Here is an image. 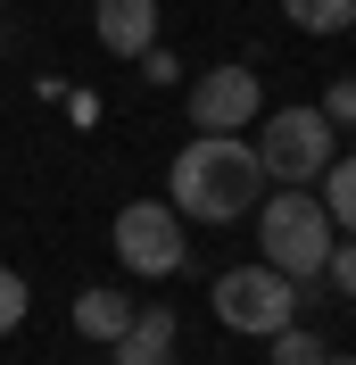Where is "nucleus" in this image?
I'll use <instances>...</instances> for the list:
<instances>
[{
    "instance_id": "nucleus-1",
    "label": "nucleus",
    "mask_w": 356,
    "mask_h": 365,
    "mask_svg": "<svg viewBox=\"0 0 356 365\" xmlns=\"http://www.w3.org/2000/svg\"><path fill=\"white\" fill-rule=\"evenodd\" d=\"M257 200H266L257 141H241V133H191V150H174V175H166V207H174V216L248 225Z\"/></svg>"
},
{
    "instance_id": "nucleus-2",
    "label": "nucleus",
    "mask_w": 356,
    "mask_h": 365,
    "mask_svg": "<svg viewBox=\"0 0 356 365\" xmlns=\"http://www.w3.org/2000/svg\"><path fill=\"white\" fill-rule=\"evenodd\" d=\"M266 216H248L257 241H266V266L290 274V282H323V257H332V216L307 182H282L273 200H257Z\"/></svg>"
},
{
    "instance_id": "nucleus-3",
    "label": "nucleus",
    "mask_w": 356,
    "mask_h": 365,
    "mask_svg": "<svg viewBox=\"0 0 356 365\" xmlns=\"http://www.w3.org/2000/svg\"><path fill=\"white\" fill-rule=\"evenodd\" d=\"M216 324L224 332H248V341H266V332H282L298 307H307V282H290V274H273L266 257L257 266H232V274H216Z\"/></svg>"
},
{
    "instance_id": "nucleus-4",
    "label": "nucleus",
    "mask_w": 356,
    "mask_h": 365,
    "mask_svg": "<svg viewBox=\"0 0 356 365\" xmlns=\"http://www.w3.org/2000/svg\"><path fill=\"white\" fill-rule=\"evenodd\" d=\"M340 150V125L323 108H273L266 133H257V166H266V182H315L323 166H332Z\"/></svg>"
},
{
    "instance_id": "nucleus-5",
    "label": "nucleus",
    "mask_w": 356,
    "mask_h": 365,
    "mask_svg": "<svg viewBox=\"0 0 356 365\" xmlns=\"http://www.w3.org/2000/svg\"><path fill=\"white\" fill-rule=\"evenodd\" d=\"M108 241H116V257H125V274H133V282H166V274H182V257H191L182 216H174L166 200H125Z\"/></svg>"
},
{
    "instance_id": "nucleus-6",
    "label": "nucleus",
    "mask_w": 356,
    "mask_h": 365,
    "mask_svg": "<svg viewBox=\"0 0 356 365\" xmlns=\"http://www.w3.org/2000/svg\"><path fill=\"white\" fill-rule=\"evenodd\" d=\"M257 108H266V83L248 67H207L191 83V133H241Z\"/></svg>"
},
{
    "instance_id": "nucleus-7",
    "label": "nucleus",
    "mask_w": 356,
    "mask_h": 365,
    "mask_svg": "<svg viewBox=\"0 0 356 365\" xmlns=\"http://www.w3.org/2000/svg\"><path fill=\"white\" fill-rule=\"evenodd\" d=\"M91 34H100L108 58H141L157 42V0H100L91 9Z\"/></svg>"
},
{
    "instance_id": "nucleus-8",
    "label": "nucleus",
    "mask_w": 356,
    "mask_h": 365,
    "mask_svg": "<svg viewBox=\"0 0 356 365\" xmlns=\"http://www.w3.org/2000/svg\"><path fill=\"white\" fill-rule=\"evenodd\" d=\"M116 365H174V307H133L125 341H108Z\"/></svg>"
},
{
    "instance_id": "nucleus-9",
    "label": "nucleus",
    "mask_w": 356,
    "mask_h": 365,
    "mask_svg": "<svg viewBox=\"0 0 356 365\" xmlns=\"http://www.w3.org/2000/svg\"><path fill=\"white\" fill-rule=\"evenodd\" d=\"M125 324H133V291L91 282V291L75 299V332H83V341H125Z\"/></svg>"
},
{
    "instance_id": "nucleus-10",
    "label": "nucleus",
    "mask_w": 356,
    "mask_h": 365,
    "mask_svg": "<svg viewBox=\"0 0 356 365\" xmlns=\"http://www.w3.org/2000/svg\"><path fill=\"white\" fill-rule=\"evenodd\" d=\"M315 182H323V216H332V232H348V241H356V150H348V158H332Z\"/></svg>"
},
{
    "instance_id": "nucleus-11",
    "label": "nucleus",
    "mask_w": 356,
    "mask_h": 365,
    "mask_svg": "<svg viewBox=\"0 0 356 365\" xmlns=\"http://www.w3.org/2000/svg\"><path fill=\"white\" fill-rule=\"evenodd\" d=\"M282 17L298 34H348L356 25V0H282Z\"/></svg>"
},
{
    "instance_id": "nucleus-12",
    "label": "nucleus",
    "mask_w": 356,
    "mask_h": 365,
    "mask_svg": "<svg viewBox=\"0 0 356 365\" xmlns=\"http://www.w3.org/2000/svg\"><path fill=\"white\" fill-rule=\"evenodd\" d=\"M266 349H273V365H323V341H315L298 316H290L282 332H266Z\"/></svg>"
},
{
    "instance_id": "nucleus-13",
    "label": "nucleus",
    "mask_w": 356,
    "mask_h": 365,
    "mask_svg": "<svg viewBox=\"0 0 356 365\" xmlns=\"http://www.w3.org/2000/svg\"><path fill=\"white\" fill-rule=\"evenodd\" d=\"M25 307H33V291H25V274L17 266H0V341L25 324Z\"/></svg>"
},
{
    "instance_id": "nucleus-14",
    "label": "nucleus",
    "mask_w": 356,
    "mask_h": 365,
    "mask_svg": "<svg viewBox=\"0 0 356 365\" xmlns=\"http://www.w3.org/2000/svg\"><path fill=\"white\" fill-rule=\"evenodd\" d=\"M323 282H332L340 299H356V241H332V257H323Z\"/></svg>"
},
{
    "instance_id": "nucleus-15",
    "label": "nucleus",
    "mask_w": 356,
    "mask_h": 365,
    "mask_svg": "<svg viewBox=\"0 0 356 365\" xmlns=\"http://www.w3.org/2000/svg\"><path fill=\"white\" fill-rule=\"evenodd\" d=\"M323 116H332V125H356V75H340V83H332V100H323Z\"/></svg>"
},
{
    "instance_id": "nucleus-16",
    "label": "nucleus",
    "mask_w": 356,
    "mask_h": 365,
    "mask_svg": "<svg viewBox=\"0 0 356 365\" xmlns=\"http://www.w3.org/2000/svg\"><path fill=\"white\" fill-rule=\"evenodd\" d=\"M141 75H150V83H182V67H174V50H141Z\"/></svg>"
},
{
    "instance_id": "nucleus-17",
    "label": "nucleus",
    "mask_w": 356,
    "mask_h": 365,
    "mask_svg": "<svg viewBox=\"0 0 356 365\" xmlns=\"http://www.w3.org/2000/svg\"><path fill=\"white\" fill-rule=\"evenodd\" d=\"M323 365H356V357H332V349H323Z\"/></svg>"
}]
</instances>
